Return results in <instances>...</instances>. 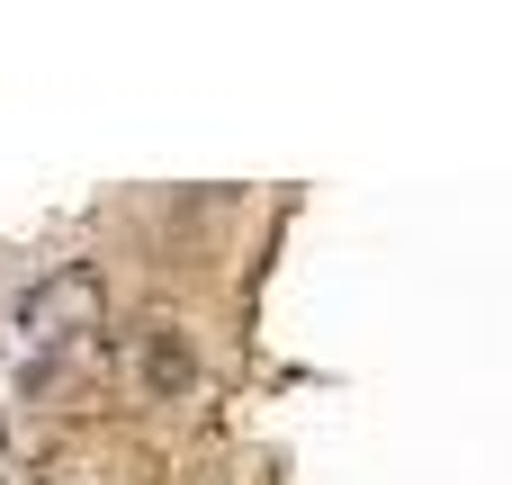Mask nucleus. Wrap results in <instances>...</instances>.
<instances>
[{
	"label": "nucleus",
	"instance_id": "2",
	"mask_svg": "<svg viewBox=\"0 0 512 485\" xmlns=\"http://www.w3.org/2000/svg\"><path fill=\"white\" fill-rule=\"evenodd\" d=\"M189 387H198V351H189V333H180V324H153V333H144V396L180 405Z\"/></svg>",
	"mask_w": 512,
	"mask_h": 485
},
{
	"label": "nucleus",
	"instance_id": "1",
	"mask_svg": "<svg viewBox=\"0 0 512 485\" xmlns=\"http://www.w3.org/2000/svg\"><path fill=\"white\" fill-rule=\"evenodd\" d=\"M99 306H108L99 270H90V261H63V270H45V279L18 297V333H27L36 351H63L72 333H90V324H99Z\"/></svg>",
	"mask_w": 512,
	"mask_h": 485
}]
</instances>
